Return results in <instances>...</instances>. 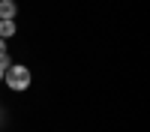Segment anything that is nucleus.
I'll use <instances>...</instances> for the list:
<instances>
[{"label": "nucleus", "instance_id": "3", "mask_svg": "<svg viewBox=\"0 0 150 132\" xmlns=\"http://www.w3.org/2000/svg\"><path fill=\"white\" fill-rule=\"evenodd\" d=\"M18 33V27H15V21H0V39H12V36Z\"/></svg>", "mask_w": 150, "mask_h": 132}, {"label": "nucleus", "instance_id": "4", "mask_svg": "<svg viewBox=\"0 0 150 132\" xmlns=\"http://www.w3.org/2000/svg\"><path fill=\"white\" fill-rule=\"evenodd\" d=\"M9 63H12V60H9V54H6V57H0V81H3L6 69H9Z\"/></svg>", "mask_w": 150, "mask_h": 132}, {"label": "nucleus", "instance_id": "1", "mask_svg": "<svg viewBox=\"0 0 150 132\" xmlns=\"http://www.w3.org/2000/svg\"><path fill=\"white\" fill-rule=\"evenodd\" d=\"M3 81H6V87H9V90L24 93V90L30 87V81H33V72L24 66V63H9V69H6Z\"/></svg>", "mask_w": 150, "mask_h": 132}, {"label": "nucleus", "instance_id": "5", "mask_svg": "<svg viewBox=\"0 0 150 132\" xmlns=\"http://www.w3.org/2000/svg\"><path fill=\"white\" fill-rule=\"evenodd\" d=\"M6 54H9V51H6V42L0 39V57H6Z\"/></svg>", "mask_w": 150, "mask_h": 132}, {"label": "nucleus", "instance_id": "2", "mask_svg": "<svg viewBox=\"0 0 150 132\" xmlns=\"http://www.w3.org/2000/svg\"><path fill=\"white\" fill-rule=\"evenodd\" d=\"M18 15V6L12 0H0V21H15Z\"/></svg>", "mask_w": 150, "mask_h": 132}]
</instances>
